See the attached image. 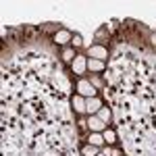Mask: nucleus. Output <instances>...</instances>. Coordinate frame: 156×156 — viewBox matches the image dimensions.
<instances>
[{
	"label": "nucleus",
	"mask_w": 156,
	"mask_h": 156,
	"mask_svg": "<svg viewBox=\"0 0 156 156\" xmlns=\"http://www.w3.org/2000/svg\"><path fill=\"white\" fill-rule=\"evenodd\" d=\"M77 94L83 98H96V87L90 83L87 79H81L79 83H77Z\"/></svg>",
	"instance_id": "obj_1"
},
{
	"label": "nucleus",
	"mask_w": 156,
	"mask_h": 156,
	"mask_svg": "<svg viewBox=\"0 0 156 156\" xmlns=\"http://www.w3.org/2000/svg\"><path fill=\"white\" fill-rule=\"evenodd\" d=\"M87 125H90V131H92V133H102L104 129H106V123L100 119L98 115H92L90 121H87Z\"/></svg>",
	"instance_id": "obj_2"
},
{
	"label": "nucleus",
	"mask_w": 156,
	"mask_h": 156,
	"mask_svg": "<svg viewBox=\"0 0 156 156\" xmlns=\"http://www.w3.org/2000/svg\"><path fill=\"white\" fill-rule=\"evenodd\" d=\"M100 108H102V102H100L98 98H85V110H87L90 117H92V115H98Z\"/></svg>",
	"instance_id": "obj_3"
},
{
	"label": "nucleus",
	"mask_w": 156,
	"mask_h": 156,
	"mask_svg": "<svg viewBox=\"0 0 156 156\" xmlns=\"http://www.w3.org/2000/svg\"><path fill=\"white\" fill-rule=\"evenodd\" d=\"M108 56V52L104 46H90V58H96V60H104Z\"/></svg>",
	"instance_id": "obj_4"
},
{
	"label": "nucleus",
	"mask_w": 156,
	"mask_h": 156,
	"mask_svg": "<svg viewBox=\"0 0 156 156\" xmlns=\"http://www.w3.org/2000/svg\"><path fill=\"white\" fill-rule=\"evenodd\" d=\"M85 69H87V56H75V60H73V71L85 73Z\"/></svg>",
	"instance_id": "obj_5"
},
{
	"label": "nucleus",
	"mask_w": 156,
	"mask_h": 156,
	"mask_svg": "<svg viewBox=\"0 0 156 156\" xmlns=\"http://www.w3.org/2000/svg\"><path fill=\"white\" fill-rule=\"evenodd\" d=\"M54 40H56V44H69L73 40V36H71V31H67V29H58Z\"/></svg>",
	"instance_id": "obj_6"
},
{
	"label": "nucleus",
	"mask_w": 156,
	"mask_h": 156,
	"mask_svg": "<svg viewBox=\"0 0 156 156\" xmlns=\"http://www.w3.org/2000/svg\"><path fill=\"white\" fill-rule=\"evenodd\" d=\"M73 108H75L79 115H81V112H87V110H85V98L77 94V96L73 98Z\"/></svg>",
	"instance_id": "obj_7"
},
{
	"label": "nucleus",
	"mask_w": 156,
	"mask_h": 156,
	"mask_svg": "<svg viewBox=\"0 0 156 156\" xmlns=\"http://www.w3.org/2000/svg\"><path fill=\"white\" fill-rule=\"evenodd\" d=\"M100 150H102V148L87 144V146H83V148H81V156H98V154H100Z\"/></svg>",
	"instance_id": "obj_8"
},
{
	"label": "nucleus",
	"mask_w": 156,
	"mask_h": 156,
	"mask_svg": "<svg viewBox=\"0 0 156 156\" xmlns=\"http://www.w3.org/2000/svg\"><path fill=\"white\" fill-rule=\"evenodd\" d=\"M87 71H104V62L96 58H87Z\"/></svg>",
	"instance_id": "obj_9"
},
{
	"label": "nucleus",
	"mask_w": 156,
	"mask_h": 156,
	"mask_svg": "<svg viewBox=\"0 0 156 156\" xmlns=\"http://www.w3.org/2000/svg\"><path fill=\"white\" fill-rule=\"evenodd\" d=\"M90 144L102 148V146L106 144V142H104V135H102V133H90Z\"/></svg>",
	"instance_id": "obj_10"
},
{
	"label": "nucleus",
	"mask_w": 156,
	"mask_h": 156,
	"mask_svg": "<svg viewBox=\"0 0 156 156\" xmlns=\"http://www.w3.org/2000/svg\"><path fill=\"white\" fill-rule=\"evenodd\" d=\"M102 135H104V142H106V144H115V142H117V133L112 131V129H104V131H102Z\"/></svg>",
	"instance_id": "obj_11"
},
{
	"label": "nucleus",
	"mask_w": 156,
	"mask_h": 156,
	"mask_svg": "<svg viewBox=\"0 0 156 156\" xmlns=\"http://www.w3.org/2000/svg\"><path fill=\"white\" fill-rule=\"evenodd\" d=\"M98 117L104 121V123H108V121H110V110H108L106 106H102L100 110H98Z\"/></svg>",
	"instance_id": "obj_12"
},
{
	"label": "nucleus",
	"mask_w": 156,
	"mask_h": 156,
	"mask_svg": "<svg viewBox=\"0 0 156 156\" xmlns=\"http://www.w3.org/2000/svg\"><path fill=\"white\" fill-rule=\"evenodd\" d=\"M71 44L75 46V48H81V46H85V42H83V37H81V36H73Z\"/></svg>",
	"instance_id": "obj_13"
},
{
	"label": "nucleus",
	"mask_w": 156,
	"mask_h": 156,
	"mask_svg": "<svg viewBox=\"0 0 156 156\" xmlns=\"http://www.w3.org/2000/svg\"><path fill=\"white\" fill-rule=\"evenodd\" d=\"M62 58H65V60H69V62H73V60H75V52H73L71 48H67L65 52H62Z\"/></svg>",
	"instance_id": "obj_14"
},
{
	"label": "nucleus",
	"mask_w": 156,
	"mask_h": 156,
	"mask_svg": "<svg viewBox=\"0 0 156 156\" xmlns=\"http://www.w3.org/2000/svg\"><path fill=\"white\" fill-rule=\"evenodd\" d=\"M98 156H106V154H104V152H100V154H98Z\"/></svg>",
	"instance_id": "obj_15"
}]
</instances>
